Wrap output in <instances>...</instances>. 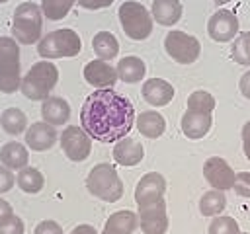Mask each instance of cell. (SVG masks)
Instances as JSON below:
<instances>
[{
	"instance_id": "obj_1",
	"label": "cell",
	"mask_w": 250,
	"mask_h": 234,
	"mask_svg": "<svg viewBox=\"0 0 250 234\" xmlns=\"http://www.w3.org/2000/svg\"><path fill=\"white\" fill-rule=\"evenodd\" d=\"M82 129L100 142H117L127 136L135 123L133 103L111 88L94 90L80 109Z\"/></svg>"
},
{
	"instance_id": "obj_2",
	"label": "cell",
	"mask_w": 250,
	"mask_h": 234,
	"mask_svg": "<svg viewBox=\"0 0 250 234\" xmlns=\"http://www.w3.org/2000/svg\"><path fill=\"white\" fill-rule=\"evenodd\" d=\"M57 82H59L57 66L51 60H41V62H35L27 70V74L21 78L20 90L27 99L43 101L49 98V94L57 86Z\"/></svg>"
},
{
	"instance_id": "obj_3",
	"label": "cell",
	"mask_w": 250,
	"mask_h": 234,
	"mask_svg": "<svg viewBox=\"0 0 250 234\" xmlns=\"http://www.w3.org/2000/svg\"><path fill=\"white\" fill-rule=\"evenodd\" d=\"M41 6L35 2H21L14 10L12 18V37L21 43V45H33L39 43L41 39V27H43V18H41Z\"/></svg>"
},
{
	"instance_id": "obj_4",
	"label": "cell",
	"mask_w": 250,
	"mask_h": 234,
	"mask_svg": "<svg viewBox=\"0 0 250 234\" xmlns=\"http://www.w3.org/2000/svg\"><path fill=\"white\" fill-rule=\"evenodd\" d=\"M86 187L94 197H98L105 203H115L123 195V181H121L115 166L105 164V162L96 164L90 170V174L86 177Z\"/></svg>"
},
{
	"instance_id": "obj_5",
	"label": "cell",
	"mask_w": 250,
	"mask_h": 234,
	"mask_svg": "<svg viewBox=\"0 0 250 234\" xmlns=\"http://www.w3.org/2000/svg\"><path fill=\"white\" fill-rule=\"evenodd\" d=\"M21 86L20 47L14 37H0V92L14 94Z\"/></svg>"
},
{
	"instance_id": "obj_6",
	"label": "cell",
	"mask_w": 250,
	"mask_h": 234,
	"mask_svg": "<svg viewBox=\"0 0 250 234\" xmlns=\"http://www.w3.org/2000/svg\"><path fill=\"white\" fill-rule=\"evenodd\" d=\"M82 49V41L74 29H57L47 33L37 43V53L47 58H64V57H76Z\"/></svg>"
},
{
	"instance_id": "obj_7",
	"label": "cell",
	"mask_w": 250,
	"mask_h": 234,
	"mask_svg": "<svg viewBox=\"0 0 250 234\" xmlns=\"http://www.w3.org/2000/svg\"><path fill=\"white\" fill-rule=\"evenodd\" d=\"M119 23L125 35L133 41H143L152 33V16L150 12L135 0H127L119 6Z\"/></svg>"
},
{
	"instance_id": "obj_8",
	"label": "cell",
	"mask_w": 250,
	"mask_h": 234,
	"mask_svg": "<svg viewBox=\"0 0 250 234\" xmlns=\"http://www.w3.org/2000/svg\"><path fill=\"white\" fill-rule=\"evenodd\" d=\"M164 49L172 60H176L180 64H191L199 58L201 43L193 35L174 29L164 37Z\"/></svg>"
},
{
	"instance_id": "obj_9",
	"label": "cell",
	"mask_w": 250,
	"mask_h": 234,
	"mask_svg": "<svg viewBox=\"0 0 250 234\" xmlns=\"http://www.w3.org/2000/svg\"><path fill=\"white\" fill-rule=\"evenodd\" d=\"M61 148L68 160L82 162L92 152V140L82 127L70 125L61 133Z\"/></svg>"
},
{
	"instance_id": "obj_10",
	"label": "cell",
	"mask_w": 250,
	"mask_h": 234,
	"mask_svg": "<svg viewBox=\"0 0 250 234\" xmlns=\"http://www.w3.org/2000/svg\"><path fill=\"white\" fill-rule=\"evenodd\" d=\"M203 177L207 179V183L213 189L227 191V189L234 187L236 174H234V170L230 168V164L227 160H223L219 156H211L203 164Z\"/></svg>"
},
{
	"instance_id": "obj_11",
	"label": "cell",
	"mask_w": 250,
	"mask_h": 234,
	"mask_svg": "<svg viewBox=\"0 0 250 234\" xmlns=\"http://www.w3.org/2000/svg\"><path fill=\"white\" fill-rule=\"evenodd\" d=\"M139 228L143 230V234H166L168 213L164 199L146 207H139Z\"/></svg>"
},
{
	"instance_id": "obj_12",
	"label": "cell",
	"mask_w": 250,
	"mask_h": 234,
	"mask_svg": "<svg viewBox=\"0 0 250 234\" xmlns=\"http://www.w3.org/2000/svg\"><path fill=\"white\" fill-rule=\"evenodd\" d=\"M207 33L217 43H227L238 35V18L230 10H217L207 21Z\"/></svg>"
},
{
	"instance_id": "obj_13",
	"label": "cell",
	"mask_w": 250,
	"mask_h": 234,
	"mask_svg": "<svg viewBox=\"0 0 250 234\" xmlns=\"http://www.w3.org/2000/svg\"><path fill=\"white\" fill-rule=\"evenodd\" d=\"M164 191H166L164 176L158 172H148L139 179V183L135 187V201L139 207H146V205H152V203L164 199L162 197Z\"/></svg>"
},
{
	"instance_id": "obj_14",
	"label": "cell",
	"mask_w": 250,
	"mask_h": 234,
	"mask_svg": "<svg viewBox=\"0 0 250 234\" xmlns=\"http://www.w3.org/2000/svg\"><path fill=\"white\" fill-rule=\"evenodd\" d=\"M84 80L90 86H96V90L111 88L117 82V70L111 64H107V60L96 58L84 66Z\"/></svg>"
},
{
	"instance_id": "obj_15",
	"label": "cell",
	"mask_w": 250,
	"mask_h": 234,
	"mask_svg": "<svg viewBox=\"0 0 250 234\" xmlns=\"http://www.w3.org/2000/svg\"><path fill=\"white\" fill-rule=\"evenodd\" d=\"M23 135H25L27 148L37 150V152L49 150L57 142V131H55V127L49 125V123H45V121H39V123L29 125V129H25Z\"/></svg>"
},
{
	"instance_id": "obj_16",
	"label": "cell",
	"mask_w": 250,
	"mask_h": 234,
	"mask_svg": "<svg viewBox=\"0 0 250 234\" xmlns=\"http://www.w3.org/2000/svg\"><path fill=\"white\" fill-rule=\"evenodd\" d=\"M141 94H143L146 103H150L154 107H164L174 98V86L162 78H148L143 84Z\"/></svg>"
},
{
	"instance_id": "obj_17",
	"label": "cell",
	"mask_w": 250,
	"mask_h": 234,
	"mask_svg": "<svg viewBox=\"0 0 250 234\" xmlns=\"http://www.w3.org/2000/svg\"><path fill=\"white\" fill-rule=\"evenodd\" d=\"M213 125V117L211 113H201V111H191L188 109L184 115H182V121H180V127H182V133L191 138V140H197V138H203L209 129Z\"/></svg>"
},
{
	"instance_id": "obj_18",
	"label": "cell",
	"mask_w": 250,
	"mask_h": 234,
	"mask_svg": "<svg viewBox=\"0 0 250 234\" xmlns=\"http://www.w3.org/2000/svg\"><path fill=\"white\" fill-rule=\"evenodd\" d=\"M111 154L119 166H137L145 158V148L139 140H135L131 136H123L121 140L115 142Z\"/></svg>"
},
{
	"instance_id": "obj_19",
	"label": "cell",
	"mask_w": 250,
	"mask_h": 234,
	"mask_svg": "<svg viewBox=\"0 0 250 234\" xmlns=\"http://www.w3.org/2000/svg\"><path fill=\"white\" fill-rule=\"evenodd\" d=\"M41 115H43V121L53 127L64 125L70 117V105L66 103V99L59 96H49L41 103Z\"/></svg>"
},
{
	"instance_id": "obj_20",
	"label": "cell",
	"mask_w": 250,
	"mask_h": 234,
	"mask_svg": "<svg viewBox=\"0 0 250 234\" xmlns=\"http://www.w3.org/2000/svg\"><path fill=\"white\" fill-rule=\"evenodd\" d=\"M117 78L127 82V84H135V82H141L145 78V72H146V66H145V60L131 55V57H123L119 58L117 66Z\"/></svg>"
},
{
	"instance_id": "obj_21",
	"label": "cell",
	"mask_w": 250,
	"mask_h": 234,
	"mask_svg": "<svg viewBox=\"0 0 250 234\" xmlns=\"http://www.w3.org/2000/svg\"><path fill=\"white\" fill-rule=\"evenodd\" d=\"M0 162H2V166L10 168V170H21L29 162V152H27L25 144L12 140V142H6L2 146V150H0Z\"/></svg>"
},
{
	"instance_id": "obj_22",
	"label": "cell",
	"mask_w": 250,
	"mask_h": 234,
	"mask_svg": "<svg viewBox=\"0 0 250 234\" xmlns=\"http://www.w3.org/2000/svg\"><path fill=\"white\" fill-rule=\"evenodd\" d=\"M152 18L160 25H174L182 18V2L180 0H154L152 2Z\"/></svg>"
},
{
	"instance_id": "obj_23",
	"label": "cell",
	"mask_w": 250,
	"mask_h": 234,
	"mask_svg": "<svg viewBox=\"0 0 250 234\" xmlns=\"http://www.w3.org/2000/svg\"><path fill=\"white\" fill-rule=\"evenodd\" d=\"M137 129L146 138H158L166 131V121L156 111H143L137 117Z\"/></svg>"
},
{
	"instance_id": "obj_24",
	"label": "cell",
	"mask_w": 250,
	"mask_h": 234,
	"mask_svg": "<svg viewBox=\"0 0 250 234\" xmlns=\"http://www.w3.org/2000/svg\"><path fill=\"white\" fill-rule=\"evenodd\" d=\"M92 49L98 55V58L111 60L119 53V43H117V39H115L113 33H109V31H98L94 35V39H92Z\"/></svg>"
},
{
	"instance_id": "obj_25",
	"label": "cell",
	"mask_w": 250,
	"mask_h": 234,
	"mask_svg": "<svg viewBox=\"0 0 250 234\" xmlns=\"http://www.w3.org/2000/svg\"><path fill=\"white\" fill-rule=\"evenodd\" d=\"M16 183L20 185V189L23 193H39L43 189V185H45V177L37 168L25 166V168L18 170Z\"/></svg>"
},
{
	"instance_id": "obj_26",
	"label": "cell",
	"mask_w": 250,
	"mask_h": 234,
	"mask_svg": "<svg viewBox=\"0 0 250 234\" xmlns=\"http://www.w3.org/2000/svg\"><path fill=\"white\" fill-rule=\"evenodd\" d=\"M227 207V197L219 189L205 191L199 199V213L203 216H219Z\"/></svg>"
},
{
	"instance_id": "obj_27",
	"label": "cell",
	"mask_w": 250,
	"mask_h": 234,
	"mask_svg": "<svg viewBox=\"0 0 250 234\" xmlns=\"http://www.w3.org/2000/svg\"><path fill=\"white\" fill-rule=\"evenodd\" d=\"M0 125L2 129L8 133V135H21L25 133V127H27V117L21 109L18 107H10V109H4L2 115H0Z\"/></svg>"
},
{
	"instance_id": "obj_28",
	"label": "cell",
	"mask_w": 250,
	"mask_h": 234,
	"mask_svg": "<svg viewBox=\"0 0 250 234\" xmlns=\"http://www.w3.org/2000/svg\"><path fill=\"white\" fill-rule=\"evenodd\" d=\"M105 226H111L121 234H133L139 226V214H135L133 211H117L107 216Z\"/></svg>"
},
{
	"instance_id": "obj_29",
	"label": "cell",
	"mask_w": 250,
	"mask_h": 234,
	"mask_svg": "<svg viewBox=\"0 0 250 234\" xmlns=\"http://www.w3.org/2000/svg\"><path fill=\"white\" fill-rule=\"evenodd\" d=\"M230 58L242 66L250 64V31H240L230 45Z\"/></svg>"
},
{
	"instance_id": "obj_30",
	"label": "cell",
	"mask_w": 250,
	"mask_h": 234,
	"mask_svg": "<svg viewBox=\"0 0 250 234\" xmlns=\"http://www.w3.org/2000/svg\"><path fill=\"white\" fill-rule=\"evenodd\" d=\"M76 0H41V12L49 20H62Z\"/></svg>"
},
{
	"instance_id": "obj_31",
	"label": "cell",
	"mask_w": 250,
	"mask_h": 234,
	"mask_svg": "<svg viewBox=\"0 0 250 234\" xmlns=\"http://www.w3.org/2000/svg\"><path fill=\"white\" fill-rule=\"evenodd\" d=\"M188 109L201 111V113H213V109H215V98L209 92H205V90L191 92L189 98H188Z\"/></svg>"
},
{
	"instance_id": "obj_32",
	"label": "cell",
	"mask_w": 250,
	"mask_h": 234,
	"mask_svg": "<svg viewBox=\"0 0 250 234\" xmlns=\"http://www.w3.org/2000/svg\"><path fill=\"white\" fill-rule=\"evenodd\" d=\"M209 234H240L238 222L232 216H215L209 224Z\"/></svg>"
},
{
	"instance_id": "obj_33",
	"label": "cell",
	"mask_w": 250,
	"mask_h": 234,
	"mask_svg": "<svg viewBox=\"0 0 250 234\" xmlns=\"http://www.w3.org/2000/svg\"><path fill=\"white\" fill-rule=\"evenodd\" d=\"M23 232L25 226L18 214H10L4 220H0V234H23Z\"/></svg>"
},
{
	"instance_id": "obj_34",
	"label": "cell",
	"mask_w": 250,
	"mask_h": 234,
	"mask_svg": "<svg viewBox=\"0 0 250 234\" xmlns=\"http://www.w3.org/2000/svg\"><path fill=\"white\" fill-rule=\"evenodd\" d=\"M232 189L240 197H250V172H238Z\"/></svg>"
},
{
	"instance_id": "obj_35",
	"label": "cell",
	"mask_w": 250,
	"mask_h": 234,
	"mask_svg": "<svg viewBox=\"0 0 250 234\" xmlns=\"http://www.w3.org/2000/svg\"><path fill=\"white\" fill-rule=\"evenodd\" d=\"M14 183H16V176L12 174V170L0 164V193L10 191L14 187Z\"/></svg>"
},
{
	"instance_id": "obj_36",
	"label": "cell",
	"mask_w": 250,
	"mask_h": 234,
	"mask_svg": "<svg viewBox=\"0 0 250 234\" xmlns=\"http://www.w3.org/2000/svg\"><path fill=\"white\" fill-rule=\"evenodd\" d=\"M33 234H64V232H62L59 222H55V220H41L35 226Z\"/></svg>"
},
{
	"instance_id": "obj_37",
	"label": "cell",
	"mask_w": 250,
	"mask_h": 234,
	"mask_svg": "<svg viewBox=\"0 0 250 234\" xmlns=\"http://www.w3.org/2000/svg\"><path fill=\"white\" fill-rule=\"evenodd\" d=\"M78 4L86 10H100V8H107L113 4V0H78Z\"/></svg>"
},
{
	"instance_id": "obj_38",
	"label": "cell",
	"mask_w": 250,
	"mask_h": 234,
	"mask_svg": "<svg viewBox=\"0 0 250 234\" xmlns=\"http://www.w3.org/2000/svg\"><path fill=\"white\" fill-rule=\"evenodd\" d=\"M242 150L244 156L250 160V121H246L242 127Z\"/></svg>"
},
{
	"instance_id": "obj_39",
	"label": "cell",
	"mask_w": 250,
	"mask_h": 234,
	"mask_svg": "<svg viewBox=\"0 0 250 234\" xmlns=\"http://www.w3.org/2000/svg\"><path fill=\"white\" fill-rule=\"evenodd\" d=\"M238 88H240V94H242L246 99H250V70H248V72H244V74L240 76Z\"/></svg>"
},
{
	"instance_id": "obj_40",
	"label": "cell",
	"mask_w": 250,
	"mask_h": 234,
	"mask_svg": "<svg viewBox=\"0 0 250 234\" xmlns=\"http://www.w3.org/2000/svg\"><path fill=\"white\" fill-rule=\"evenodd\" d=\"M70 234H98L92 224H78L70 230Z\"/></svg>"
},
{
	"instance_id": "obj_41",
	"label": "cell",
	"mask_w": 250,
	"mask_h": 234,
	"mask_svg": "<svg viewBox=\"0 0 250 234\" xmlns=\"http://www.w3.org/2000/svg\"><path fill=\"white\" fill-rule=\"evenodd\" d=\"M10 214H14V213H12L10 203H8L6 199H2V197H0V220H4V218H6V216H10Z\"/></svg>"
},
{
	"instance_id": "obj_42",
	"label": "cell",
	"mask_w": 250,
	"mask_h": 234,
	"mask_svg": "<svg viewBox=\"0 0 250 234\" xmlns=\"http://www.w3.org/2000/svg\"><path fill=\"white\" fill-rule=\"evenodd\" d=\"M102 234H121V232H119V230H115V228H111V226H104Z\"/></svg>"
},
{
	"instance_id": "obj_43",
	"label": "cell",
	"mask_w": 250,
	"mask_h": 234,
	"mask_svg": "<svg viewBox=\"0 0 250 234\" xmlns=\"http://www.w3.org/2000/svg\"><path fill=\"white\" fill-rule=\"evenodd\" d=\"M217 6H223V4H227V2H230V0H213Z\"/></svg>"
},
{
	"instance_id": "obj_44",
	"label": "cell",
	"mask_w": 250,
	"mask_h": 234,
	"mask_svg": "<svg viewBox=\"0 0 250 234\" xmlns=\"http://www.w3.org/2000/svg\"><path fill=\"white\" fill-rule=\"evenodd\" d=\"M4 2H8V0H0V4H4Z\"/></svg>"
},
{
	"instance_id": "obj_45",
	"label": "cell",
	"mask_w": 250,
	"mask_h": 234,
	"mask_svg": "<svg viewBox=\"0 0 250 234\" xmlns=\"http://www.w3.org/2000/svg\"><path fill=\"white\" fill-rule=\"evenodd\" d=\"M240 234H250V232H240Z\"/></svg>"
}]
</instances>
